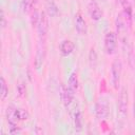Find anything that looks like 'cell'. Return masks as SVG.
<instances>
[{"instance_id": "cell-1", "label": "cell", "mask_w": 135, "mask_h": 135, "mask_svg": "<svg viewBox=\"0 0 135 135\" xmlns=\"http://www.w3.org/2000/svg\"><path fill=\"white\" fill-rule=\"evenodd\" d=\"M44 58H45V44H44V39H40L39 40V43H38V46H37L35 60H34V65H35L36 71H40V69L42 68Z\"/></svg>"}, {"instance_id": "cell-2", "label": "cell", "mask_w": 135, "mask_h": 135, "mask_svg": "<svg viewBox=\"0 0 135 135\" xmlns=\"http://www.w3.org/2000/svg\"><path fill=\"white\" fill-rule=\"evenodd\" d=\"M117 47V36L114 32H109L104 36V50L105 53L112 55L115 53Z\"/></svg>"}, {"instance_id": "cell-6", "label": "cell", "mask_w": 135, "mask_h": 135, "mask_svg": "<svg viewBox=\"0 0 135 135\" xmlns=\"http://www.w3.org/2000/svg\"><path fill=\"white\" fill-rule=\"evenodd\" d=\"M88 12H89L90 17L95 21L99 20L102 17V11H101V8H100V6H99V4L97 3L96 0H91L89 2Z\"/></svg>"}, {"instance_id": "cell-8", "label": "cell", "mask_w": 135, "mask_h": 135, "mask_svg": "<svg viewBox=\"0 0 135 135\" xmlns=\"http://www.w3.org/2000/svg\"><path fill=\"white\" fill-rule=\"evenodd\" d=\"M95 113H96V116L98 118H100V119L105 118L109 115V105H108V103L104 100L98 101L96 103V107H95Z\"/></svg>"}, {"instance_id": "cell-19", "label": "cell", "mask_w": 135, "mask_h": 135, "mask_svg": "<svg viewBox=\"0 0 135 135\" xmlns=\"http://www.w3.org/2000/svg\"><path fill=\"white\" fill-rule=\"evenodd\" d=\"M6 26V18H5V15H4V11L2 9L1 11V27L4 28Z\"/></svg>"}, {"instance_id": "cell-3", "label": "cell", "mask_w": 135, "mask_h": 135, "mask_svg": "<svg viewBox=\"0 0 135 135\" xmlns=\"http://www.w3.org/2000/svg\"><path fill=\"white\" fill-rule=\"evenodd\" d=\"M121 71H122V64L119 59H115L112 62L111 65V76H112V83L114 88H118L119 81H120V76H121Z\"/></svg>"}, {"instance_id": "cell-13", "label": "cell", "mask_w": 135, "mask_h": 135, "mask_svg": "<svg viewBox=\"0 0 135 135\" xmlns=\"http://www.w3.org/2000/svg\"><path fill=\"white\" fill-rule=\"evenodd\" d=\"M8 95V88L4 77H1V88H0V97L1 100H4Z\"/></svg>"}, {"instance_id": "cell-17", "label": "cell", "mask_w": 135, "mask_h": 135, "mask_svg": "<svg viewBox=\"0 0 135 135\" xmlns=\"http://www.w3.org/2000/svg\"><path fill=\"white\" fill-rule=\"evenodd\" d=\"M33 3V0H22V8L24 12H28L31 8V5Z\"/></svg>"}, {"instance_id": "cell-11", "label": "cell", "mask_w": 135, "mask_h": 135, "mask_svg": "<svg viewBox=\"0 0 135 135\" xmlns=\"http://www.w3.org/2000/svg\"><path fill=\"white\" fill-rule=\"evenodd\" d=\"M68 86L70 89H72L74 92L78 89V77L76 73H72L70 78H69V82H68Z\"/></svg>"}, {"instance_id": "cell-4", "label": "cell", "mask_w": 135, "mask_h": 135, "mask_svg": "<svg viewBox=\"0 0 135 135\" xmlns=\"http://www.w3.org/2000/svg\"><path fill=\"white\" fill-rule=\"evenodd\" d=\"M128 111V92L126 88H121L118 96V113L119 116L123 119Z\"/></svg>"}, {"instance_id": "cell-16", "label": "cell", "mask_w": 135, "mask_h": 135, "mask_svg": "<svg viewBox=\"0 0 135 135\" xmlns=\"http://www.w3.org/2000/svg\"><path fill=\"white\" fill-rule=\"evenodd\" d=\"M17 91H18V94L19 96H24L25 92H26V88H25V84L20 82L17 84Z\"/></svg>"}, {"instance_id": "cell-10", "label": "cell", "mask_w": 135, "mask_h": 135, "mask_svg": "<svg viewBox=\"0 0 135 135\" xmlns=\"http://www.w3.org/2000/svg\"><path fill=\"white\" fill-rule=\"evenodd\" d=\"M75 49V44L71 40H63L59 45V51L63 56H68L73 53Z\"/></svg>"}, {"instance_id": "cell-12", "label": "cell", "mask_w": 135, "mask_h": 135, "mask_svg": "<svg viewBox=\"0 0 135 135\" xmlns=\"http://www.w3.org/2000/svg\"><path fill=\"white\" fill-rule=\"evenodd\" d=\"M74 126L76 131H81L82 129V119H81V113L80 111H76L74 114Z\"/></svg>"}, {"instance_id": "cell-9", "label": "cell", "mask_w": 135, "mask_h": 135, "mask_svg": "<svg viewBox=\"0 0 135 135\" xmlns=\"http://www.w3.org/2000/svg\"><path fill=\"white\" fill-rule=\"evenodd\" d=\"M75 28L80 35H85L86 33V23L85 20L82 18L81 14H77L75 17Z\"/></svg>"}, {"instance_id": "cell-20", "label": "cell", "mask_w": 135, "mask_h": 135, "mask_svg": "<svg viewBox=\"0 0 135 135\" xmlns=\"http://www.w3.org/2000/svg\"><path fill=\"white\" fill-rule=\"evenodd\" d=\"M133 115L135 118V89H134V102H133Z\"/></svg>"}, {"instance_id": "cell-7", "label": "cell", "mask_w": 135, "mask_h": 135, "mask_svg": "<svg viewBox=\"0 0 135 135\" xmlns=\"http://www.w3.org/2000/svg\"><path fill=\"white\" fill-rule=\"evenodd\" d=\"M60 97H61V100L62 102L64 103L65 107L70 105L72 100H73V97H74V91L72 89H70L69 86H64L63 84L60 86Z\"/></svg>"}, {"instance_id": "cell-5", "label": "cell", "mask_w": 135, "mask_h": 135, "mask_svg": "<svg viewBox=\"0 0 135 135\" xmlns=\"http://www.w3.org/2000/svg\"><path fill=\"white\" fill-rule=\"evenodd\" d=\"M37 30H38L40 39H45L47 31H49V17L45 12L40 13V18L37 24Z\"/></svg>"}, {"instance_id": "cell-14", "label": "cell", "mask_w": 135, "mask_h": 135, "mask_svg": "<svg viewBox=\"0 0 135 135\" xmlns=\"http://www.w3.org/2000/svg\"><path fill=\"white\" fill-rule=\"evenodd\" d=\"M39 18H40V14L38 13L37 9H35V11L32 13V17H31V21H32V25H33V26H36V27H37Z\"/></svg>"}, {"instance_id": "cell-18", "label": "cell", "mask_w": 135, "mask_h": 135, "mask_svg": "<svg viewBox=\"0 0 135 135\" xmlns=\"http://www.w3.org/2000/svg\"><path fill=\"white\" fill-rule=\"evenodd\" d=\"M96 53H95V51H94V49H92L91 50V52H90V62H91V64L92 65H95V63H96Z\"/></svg>"}, {"instance_id": "cell-15", "label": "cell", "mask_w": 135, "mask_h": 135, "mask_svg": "<svg viewBox=\"0 0 135 135\" xmlns=\"http://www.w3.org/2000/svg\"><path fill=\"white\" fill-rule=\"evenodd\" d=\"M47 13L50 16H55L57 14V6L55 5V3L53 1H51L47 4Z\"/></svg>"}]
</instances>
